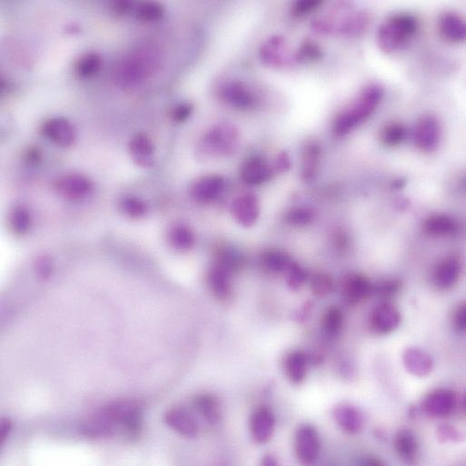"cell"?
Segmentation results:
<instances>
[{
    "label": "cell",
    "mask_w": 466,
    "mask_h": 466,
    "mask_svg": "<svg viewBox=\"0 0 466 466\" xmlns=\"http://www.w3.org/2000/svg\"><path fill=\"white\" fill-rule=\"evenodd\" d=\"M165 423L182 436L195 439L199 434V424L194 415L184 406L170 408L165 415Z\"/></svg>",
    "instance_id": "cell-8"
},
{
    "label": "cell",
    "mask_w": 466,
    "mask_h": 466,
    "mask_svg": "<svg viewBox=\"0 0 466 466\" xmlns=\"http://www.w3.org/2000/svg\"><path fill=\"white\" fill-rule=\"evenodd\" d=\"M43 134L47 139L62 147H69L74 144L75 132L71 122L64 118L49 119L42 127Z\"/></svg>",
    "instance_id": "cell-16"
},
{
    "label": "cell",
    "mask_w": 466,
    "mask_h": 466,
    "mask_svg": "<svg viewBox=\"0 0 466 466\" xmlns=\"http://www.w3.org/2000/svg\"><path fill=\"white\" fill-rule=\"evenodd\" d=\"M276 168L279 172H285L291 169V159L286 153H280L277 159Z\"/></svg>",
    "instance_id": "cell-51"
},
{
    "label": "cell",
    "mask_w": 466,
    "mask_h": 466,
    "mask_svg": "<svg viewBox=\"0 0 466 466\" xmlns=\"http://www.w3.org/2000/svg\"><path fill=\"white\" fill-rule=\"evenodd\" d=\"M291 263L288 255L279 251H267L261 260L264 269L272 273L286 272Z\"/></svg>",
    "instance_id": "cell-35"
},
{
    "label": "cell",
    "mask_w": 466,
    "mask_h": 466,
    "mask_svg": "<svg viewBox=\"0 0 466 466\" xmlns=\"http://www.w3.org/2000/svg\"><path fill=\"white\" fill-rule=\"evenodd\" d=\"M393 448L398 458L405 464H417L420 449L413 431L408 428L398 430L393 439Z\"/></svg>",
    "instance_id": "cell-17"
},
{
    "label": "cell",
    "mask_w": 466,
    "mask_h": 466,
    "mask_svg": "<svg viewBox=\"0 0 466 466\" xmlns=\"http://www.w3.org/2000/svg\"><path fill=\"white\" fill-rule=\"evenodd\" d=\"M344 316L339 307L332 306L327 308L322 319L324 332L329 338H335L341 332Z\"/></svg>",
    "instance_id": "cell-34"
},
{
    "label": "cell",
    "mask_w": 466,
    "mask_h": 466,
    "mask_svg": "<svg viewBox=\"0 0 466 466\" xmlns=\"http://www.w3.org/2000/svg\"><path fill=\"white\" fill-rule=\"evenodd\" d=\"M250 427L255 442L267 443L272 439L275 429V417L272 411L265 405L255 409L251 417Z\"/></svg>",
    "instance_id": "cell-12"
},
{
    "label": "cell",
    "mask_w": 466,
    "mask_h": 466,
    "mask_svg": "<svg viewBox=\"0 0 466 466\" xmlns=\"http://www.w3.org/2000/svg\"><path fill=\"white\" fill-rule=\"evenodd\" d=\"M461 270V263L458 258H446L437 265L434 270V282L440 289H451L458 282Z\"/></svg>",
    "instance_id": "cell-20"
},
{
    "label": "cell",
    "mask_w": 466,
    "mask_h": 466,
    "mask_svg": "<svg viewBox=\"0 0 466 466\" xmlns=\"http://www.w3.org/2000/svg\"><path fill=\"white\" fill-rule=\"evenodd\" d=\"M11 429V421L8 420V418H3L1 420V427H0V443L5 442V440L7 439Z\"/></svg>",
    "instance_id": "cell-52"
},
{
    "label": "cell",
    "mask_w": 466,
    "mask_h": 466,
    "mask_svg": "<svg viewBox=\"0 0 466 466\" xmlns=\"http://www.w3.org/2000/svg\"><path fill=\"white\" fill-rule=\"evenodd\" d=\"M263 464L264 465H276V459L272 455H267L263 458Z\"/></svg>",
    "instance_id": "cell-54"
},
{
    "label": "cell",
    "mask_w": 466,
    "mask_h": 466,
    "mask_svg": "<svg viewBox=\"0 0 466 466\" xmlns=\"http://www.w3.org/2000/svg\"><path fill=\"white\" fill-rule=\"evenodd\" d=\"M36 270L39 278L44 280L49 279L53 272V263L49 257H42L37 260Z\"/></svg>",
    "instance_id": "cell-47"
},
{
    "label": "cell",
    "mask_w": 466,
    "mask_h": 466,
    "mask_svg": "<svg viewBox=\"0 0 466 466\" xmlns=\"http://www.w3.org/2000/svg\"><path fill=\"white\" fill-rule=\"evenodd\" d=\"M458 405V396L452 390L437 389L428 393L423 408L428 417H446L451 415Z\"/></svg>",
    "instance_id": "cell-9"
},
{
    "label": "cell",
    "mask_w": 466,
    "mask_h": 466,
    "mask_svg": "<svg viewBox=\"0 0 466 466\" xmlns=\"http://www.w3.org/2000/svg\"><path fill=\"white\" fill-rule=\"evenodd\" d=\"M132 158L141 167H150L153 163L154 146L151 138L144 133L134 135L129 144Z\"/></svg>",
    "instance_id": "cell-21"
},
{
    "label": "cell",
    "mask_w": 466,
    "mask_h": 466,
    "mask_svg": "<svg viewBox=\"0 0 466 466\" xmlns=\"http://www.w3.org/2000/svg\"><path fill=\"white\" fill-rule=\"evenodd\" d=\"M321 150L319 144L310 143L305 147L302 176L305 181H310L316 176L319 167Z\"/></svg>",
    "instance_id": "cell-32"
},
{
    "label": "cell",
    "mask_w": 466,
    "mask_h": 466,
    "mask_svg": "<svg viewBox=\"0 0 466 466\" xmlns=\"http://www.w3.org/2000/svg\"><path fill=\"white\" fill-rule=\"evenodd\" d=\"M322 2L320 0H301L296 2L292 8V13L298 17L310 13L320 7Z\"/></svg>",
    "instance_id": "cell-45"
},
{
    "label": "cell",
    "mask_w": 466,
    "mask_h": 466,
    "mask_svg": "<svg viewBox=\"0 0 466 466\" xmlns=\"http://www.w3.org/2000/svg\"><path fill=\"white\" fill-rule=\"evenodd\" d=\"M313 210L306 209V208H298V209L292 210L288 215L289 222L296 226L307 225L313 222Z\"/></svg>",
    "instance_id": "cell-44"
},
{
    "label": "cell",
    "mask_w": 466,
    "mask_h": 466,
    "mask_svg": "<svg viewBox=\"0 0 466 466\" xmlns=\"http://www.w3.org/2000/svg\"><path fill=\"white\" fill-rule=\"evenodd\" d=\"M194 111V106L190 103H182L173 108L172 112V120L176 122H184L188 120L191 113Z\"/></svg>",
    "instance_id": "cell-46"
},
{
    "label": "cell",
    "mask_w": 466,
    "mask_h": 466,
    "mask_svg": "<svg viewBox=\"0 0 466 466\" xmlns=\"http://www.w3.org/2000/svg\"><path fill=\"white\" fill-rule=\"evenodd\" d=\"M441 137L439 121L433 115L422 116L415 129V146L424 153H432L439 146Z\"/></svg>",
    "instance_id": "cell-7"
},
{
    "label": "cell",
    "mask_w": 466,
    "mask_h": 466,
    "mask_svg": "<svg viewBox=\"0 0 466 466\" xmlns=\"http://www.w3.org/2000/svg\"><path fill=\"white\" fill-rule=\"evenodd\" d=\"M222 96L227 103L239 109H248L254 103L253 94L240 82H232L223 87Z\"/></svg>",
    "instance_id": "cell-25"
},
{
    "label": "cell",
    "mask_w": 466,
    "mask_h": 466,
    "mask_svg": "<svg viewBox=\"0 0 466 466\" xmlns=\"http://www.w3.org/2000/svg\"><path fill=\"white\" fill-rule=\"evenodd\" d=\"M286 282L292 289H301L306 282L308 274L304 269L296 263H291L286 270Z\"/></svg>",
    "instance_id": "cell-43"
},
{
    "label": "cell",
    "mask_w": 466,
    "mask_h": 466,
    "mask_svg": "<svg viewBox=\"0 0 466 466\" xmlns=\"http://www.w3.org/2000/svg\"><path fill=\"white\" fill-rule=\"evenodd\" d=\"M285 39L282 37H273L261 47L260 58L264 63L270 65H280L284 63L282 59L283 47Z\"/></svg>",
    "instance_id": "cell-31"
},
{
    "label": "cell",
    "mask_w": 466,
    "mask_h": 466,
    "mask_svg": "<svg viewBox=\"0 0 466 466\" xmlns=\"http://www.w3.org/2000/svg\"><path fill=\"white\" fill-rule=\"evenodd\" d=\"M296 456L301 464L311 465L316 462L320 452L319 434L310 424H301L294 437Z\"/></svg>",
    "instance_id": "cell-5"
},
{
    "label": "cell",
    "mask_w": 466,
    "mask_h": 466,
    "mask_svg": "<svg viewBox=\"0 0 466 466\" xmlns=\"http://www.w3.org/2000/svg\"><path fill=\"white\" fill-rule=\"evenodd\" d=\"M406 128L404 125L393 121L387 122L380 131V141L384 146L395 147L401 144L406 137Z\"/></svg>",
    "instance_id": "cell-33"
},
{
    "label": "cell",
    "mask_w": 466,
    "mask_h": 466,
    "mask_svg": "<svg viewBox=\"0 0 466 466\" xmlns=\"http://www.w3.org/2000/svg\"><path fill=\"white\" fill-rule=\"evenodd\" d=\"M56 190L63 197L77 200L87 196L93 190V184L86 176L72 173L58 179Z\"/></svg>",
    "instance_id": "cell-15"
},
{
    "label": "cell",
    "mask_w": 466,
    "mask_h": 466,
    "mask_svg": "<svg viewBox=\"0 0 466 466\" xmlns=\"http://www.w3.org/2000/svg\"><path fill=\"white\" fill-rule=\"evenodd\" d=\"M453 324L459 332H465L466 329V305L460 304L453 314Z\"/></svg>",
    "instance_id": "cell-49"
},
{
    "label": "cell",
    "mask_w": 466,
    "mask_h": 466,
    "mask_svg": "<svg viewBox=\"0 0 466 466\" xmlns=\"http://www.w3.org/2000/svg\"><path fill=\"white\" fill-rule=\"evenodd\" d=\"M158 65V53L153 47H138L116 68L115 80L122 87H137L147 80Z\"/></svg>",
    "instance_id": "cell-3"
},
{
    "label": "cell",
    "mask_w": 466,
    "mask_h": 466,
    "mask_svg": "<svg viewBox=\"0 0 466 466\" xmlns=\"http://www.w3.org/2000/svg\"><path fill=\"white\" fill-rule=\"evenodd\" d=\"M334 418L339 427L348 433H360L364 426L363 417L355 406L349 405L336 406L334 409Z\"/></svg>",
    "instance_id": "cell-23"
},
{
    "label": "cell",
    "mask_w": 466,
    "mask_h": 466,
    "mask_svg": "<svg viewBox=\"0 0 466 466\" xmlns=\"http://www.w3.org/2000/svg\"><path fill=\"white\" fill-rule=\"evenodd\" d=\"M308 360L301 351H292L286 357L284 367L286 377L294 384H300L307 376Z\"/></svg>",
    "instance_id": "cell-28"
},
{
    "label": "cell",
    "mask_w": 466,
    "mask_h": 466,
    "mask_svg": "<svg viewBox=\"0 0 466 466\" xmlns=\"http://www.w3.org/2000/svg\"><path fill=\"white\" fill-rule=\"evenodd\" d=\"M241 178L250 185H260L267 182L272 176V170L265 160L253 157L246 160L241 168Z\"/></svg>",
    "instance_id": "cell-24"
},
{
    "label": "cell",
    "mask_w": 466,
    "mask_h": 466,
    "mask_svg": "<svg viewBox=\"0 0 466 466\" xmlns=\"http://www.w3.org/2000/svg\"><path fill=\"white\" fill-rule=\"evenodd\" d=\"M260 201L256 195L244 194L237 198L232 204V215L238 225L251 227L260 216Z\"/></svg>",
    "instance_id": "cell-11"
},
{
    "label": "cell",
    "mask_w": 466,
    "mask_h": 466,
    "mask_svg": "<svg viewBox=\"0 0 466 466\" xmlns=\"http://www.w3.org/2000/svg\"><path fill=\"white\" fill-rule=\"evenodd\" d=\"M208 282L217 298L227 300L232 292L231 267L225 263L216 264L210 270Z\"/></svg>",
    "instance_id": "cell-18"
},
{
    "label": "cell",
    "mask_w": 466,
    "mask_h": 466,
    "mask_svg": "<svg viewBox=\"0 0 466 466\" xmlns=\"http://www.w3.org/2000/svg\"><path fill=\"white\" fill-rule=\"evenodd\" d=\"M102 58L96 53H87L82 56L77 65V73L80 77L90 78L99 73L102 68Z\"/></svg>",
    "instance_id": "cell-36"
},
{
    "label": "cell",
    "mask_w": 466,
    "mask_h": 466,
    "mask_svg": "<svg viewBox=\"0 0 466 466\" xmlns=\"http://www.w3.org/2000/svg\"><path fill=\"white\" fill-rule=\"evenodd\" d=\"M363 464L365 465H368V466H379V465H384V462L382 461H380L379 459H377L376 458H368L365 461L363 462Z\"/></svg>",
    "instance_id": "cell-53"
},
{
    "label": "cell",
    "mask_w": 466,
    "mask_h": 466,
    "mask_svg": "<svg viewBox=\"0 0 466 466\" xmlns=\"http://www.w3.org/2000/svg\"><path fill=\"white\" fill-rule=\"evenodd\" d=\"M423 229L431 237H443L455 234L458 225L452 217L436 214L424 220Z\"/></svg>",
    "instance_id": "cell-26"
},
{
    "label": "cell",
    "mask_w": 466,
    "mask_h": 466,
    "mask_svg": "<svg viewBox=\"0 0 466 466\" xmlns=\"http://www.w3.org/2000/svg\"><path fill=\"white\" fill-rule=\"evenodd\" d=\"M384 89L379 84H368L353 103L340 112L333 125L334 134L345 137L367 120L383 99Z\"/></svg>",
    "instance_id": "cell-2"
},
{
    "label": "cell",
    "mask_w": 466,
    "mask_h": 466,
    "mask_svg": "<svg viewBox=\"0 0 466 466\" xmlns=\"http://www.w3.org/2000/svg\"><path fill=\"white\" fill-rule=\"evenodd\" d=\"M413 15L398 14L389 18L377 31V45L384 53H391L405 49L417 31Z\"/></svg>",
    "instance_id": "cell-4"
},
{
    "label": "cell",
    "mask_w": 466,
    "mask_h": 466,
    "mask_svg": "<svg viewBox=\"0 0 466 466\" xmlns=\"http://www.w3.org/2000/svg\"><path fill=\"white\" fill-rule=\"evenodd\" d=\"M225 187L222 176L207 175L198 179L191 188V196L199 203H210L218 199Z\"/></svg>",
    "instance_id": "cell-14"
},
{
    "label": "cell",
    "mask_w": 466,
    "mask_h": 466,
    "mask_svg": "<svg viewBox=\"0 0 466 466\" xmlns=\"http://www.w3.org/2000/svg\"><path fill=\"white\" fill-rule=\"evenodd\" d=\"M401 315L393 305L382 303L379 305L370 315V327L373 332L379 335H386L393 332L399 326Z\"/></svg>",
    "instance_id": "cell-13"
},
{
    "label": "cell",
    "mask_w": 466,
    "mask_h": 466,
    "mask_svg": "<svg viewBox=\"0 0 466 466\" xmlns=\"http://www.w3.org/2000/svg\"><path fill=\"white\" fill-rule=\"evenodd\" d=\"M342 295L351 305H357L373 295V284L360 273H349L342 282Z\"/></svg>",
    "instance_id": "cell-10"
},
{
    "label": "cell",
    "mask_w": 466,
    "mask_h": 466,
    "mask_svg": "<svg viewBox=\"0 0 466 466\" xmlns=\"http://www.w3.org/2000/svg\"><path fill=\"white\" fill-rule=\"evenodd\" d=\"M237 140V132L229 125L212 129L201 141V152L206 154H222L231 151Z\"/></svg>",
    "instance_id": "cell-6"
},
{
    "label": "cell",
    "mask_w": 466,
    "mask_h": 466,
    "mask_svg": "<svg viewBox=\"0 0 466 466\" xmlns=\"http://www.w3.org/2000/svg\"><path fill=\"white\" fill-rule=\"evenodd\" d=\"M311 291L317 297H326L334 291V282L332 276L326 273H317L311 279Z\"/></svg>",
    "instance_id": "cell-40"
},
{
    "label": "cell",
    "mask_w": 466,
    "mask_h": 466,
    "mask_svg": "<svg viewBox=\"0 0 466 466\" xmlns=\"http://www.w3.org/2000/svg\"><path fill=\"white\" fill-rule=\"evenodd\" d=\"M121 212L133 219H139L146 215L147 213L146 203L140 198L129 196L125 197L120 201Z\"/></svg>",
    "instance_id": "cell-37"
},
{
    "label": "cell",
    "mask_w": 466,
    "mask_h": 466,
    "mask_svg": "<svg viewBox=\"0 0 466 466\" xmlns=\"http://www.w3.org/2000/svg\"><path fill=\"white\" fill-rule=\"evenodd\" d=\"M439 32L443 39L450 43H462L465 40L466 27L465 20L458 14L446 12L440 18Z\"/></svg>",
    "instance_id": "cell-19"
},
{
    "label": "cell",
    "mask_w": 466,
    "mask_h": 466,
    "mask_svg": "<svg viewBox=\"0 0 466 466\" xmlns=\"http://www.w3.org/2000/svg\"><path fill=\"white\" fill-rule=\"evenodd\" d=\"M439 439L441 442H447V441H452V442H458L460 439L459 433L453 427L441 426L439 428Z\"/></svg>",
    "instance_id": "cell-48"
},
{
    "label": "cell",
    "mask_w": 466,
    "mask_h": 466,
    "mask_svg": "<svg viewBox=\"0 0 466 466\" xmlns=\"http://www.w3.org/2000/svg\"><path fill=\"white\" fill-rule=\"evenodd\" d=\"M194 406L197 413L208 424H216L222 420V410L218 400L210 395H200L194 399Z\"/></svg>",
    "instance_id": "cell-27"
},
{
    "label": "cell",
    "mask_w": 466,
    "mask_h": 466,
    "mask_svg": "<svg viewBox=\"0 0 466 466\" xmlns=\"http://www.w3.org/2000/svg\"><path fill=\"white\" fill-rule=\"evenodd\" d=\"M165 8L156 2L141 3L137 8L138 20L144 22L158 21L163 17Z\"/></svg>",
    "instance_id": "cell-39"
},
{
    "label": "cell",
    "mask_w": 466,
    "mask_h": 466,
    "mask_svg": "<svg viewBox=\"0 0 466 466\" xmlns=\"http://www.w3.org/2000/svg\"><path fill=\"white\" fill-rule=\"evenodd\" d=\"M143 406L135 400H118L109 403L93 415L82 427L84 436L94 439L120 436L134 442L143 431Z\"/></svg>",
    "instance_id": "cell-1"
},
{
    "label": "cell",
    "mask_w": 466,
    "mask_h": 466,
    "mask_svg": "<svg viewBox=\"0 0 466 466\" xmlns=\"http://www.w3.org/2000/svg\"><path fill=\"white\" fill-rule=\"evenodd\" d=\"M322 56L323 52L320 47L317 44L307 40L302 44L300 49H298L296 58L298 61L308 63L320 61Z\"/></svg>",
    "instance_id": "cell-41"
},
{
    "label": "cell",
    "mask_w": 466,
    "mask_h": 466,
    "mask_svg": "<svg viewBox=\"0 0 466 466\" xmlns=\"http://www.w3.org/2000/svg\"><path fill=\"white\" fill-rule=\"evenodd\" d=\"M370 17L366 12H357L349 15L342 23H340L339 31L345 36H360L370 27Z\"/></svg>",
    "instance_id": "cell-29"
},
{
    "label": "cell",
    "mask_w": 466,
    "mask_h": 466,
    "mask_svg": "<svg viewBox=\"0 0 466 466\" xmlns=\"http://www.w3.org/2000/svg\"><path fill=\"white\" fill-rule=\"evenodd\" d=\"M133 8V3L130 1H115L111 4V9L115 15L127 14Z\"/></svg>",
    "instance_id": "cell-50"
},
{
    "label": "cell",
    "mask_w": 466,
    "mask_h": 466,
    "mask_svg": "<svg viewBox=\"0 0 466 466\" xmlns=\"http://www.w3.org/2000/svg\"><path fill=\"white\" fill-rule=\"evenodd\" d=\"M401 286V280L396 279L382 280L376 285L373 284V295L382 298H390L398 294Z\"/></svg>",
    "instance_id": "cell-42"
},
{
    "label": "cell",
    "mask_w": 466,
    "mask_h": 466,
    "mask_svg": "<svg viewBox=\"0 0 466 466\" xmlns=\"http://www.w3.org/2000/svg\"><path fill=\"white\" fill-rule=\"evenodd\" d=\"M9 223L12 231L17 234H25L30 229L31 215L28 210L25 207H17L12 212Z\"/></svg>",
    "instance_id": "cell-38"
},
{
    "label": "cell",
    "mask_w": 466,
    "mask_h": 466,
    "mask_svg": "<svg viewBox=\"0 0 466 466\" xmlns=\"http://www.w3.org/2000/svg\"><path fill=\"white\" fill-rule=\"evenodd\" d=\"M168 239L172 246L179 251L191 250L196 242L194 232L184 225L173 226L170 229Z\"/></svg>",
    "instance_id": "cell-30"
},
{
    "label": "cell",
    "mask_w": 466,
    "mask_h": 466,
    "mask_svg": "<svg viewBox=\"0 0 466 466\" xmlns=\"http://www.w3.org/2000/svg\"><path fill=\"white\" fill-rule=\"evenodd\" d=\"M406 370L417 377H426L433 370L430 355L420 348H408L403 355Z\"/></svg>",
    "instance_id": "cell-22"
}]
</instances>
